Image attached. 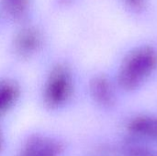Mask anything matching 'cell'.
Returning <instances> with one entry per match:
<instances>
[{"mask_svg": "<svg viewBox=\"0 0 157 156\" xmlns=\"http://www.w3.org/2000/svg\"><path fill=\"white\" fill-rule=\"evenodd\" d=\"M157 68V50L141 46L132 51L122 61L117 75L118 86L125 91L139 88Z\"/></svg>", "mask_w": 157, "mask_h": 156, "instance_id": "obj_1", "label": "cell"}, {"mask_svg": "<svg viewBox=\"0 0 157 156\" xmlns=\"http://www.w3.org/2000/svg\"><path fill=\"white\" fill-rule=\"evenodd\" d=\"M73 93V79L69 70L58 65L50 74L45 87L44 100L51 108H58L68 101Z\"/></svg>", "mask_w": 157, "mask_h": 156, "instance_id": "obj_2", "label": "cell"}, {"mask_svg": "<svg viewBox=\"0 0 157 156\" xmlns=\"http://www.w3.org/2000/svg\"><path fill=\"white\" fill-rule=\"evenodd\" d=\"M126 128L137 138L157 142V115H137L128 121Z\"/></svg>", "mask_w": 157, "mask_h": 156, "instance_id": "obj_3", "label": "cell"}, {"mask_svg": "<svg viewBox=\"0 0 157 156\" xmlns=\"http://www.w3.org/2000/svg\"><path fill=\"white\" fill-rule=\"evenodd\" d=\"M90 93L95 102L103 108H111L116 102L113 85L105 75H97L91 80Z\"/></svg>", "mask_w": 157, "mask_h": 156, "instance_id": "obj_4", "label": "cell"}, {"mask_svg": "<svg viewBox=\"0 0 157 156\" xmlns=\"http://www.w3.org/2000/svg\"><path fill=\"white\" fill-rule=\"evenodd\" d=\"M61 145L51 139L35 137L30 139L22 148L17 156H59Z\"/></svg>", "mask_w": 157, "mask_h": 156, "instance_id": "obj_5", "label": "cell"}, {"mask_svg": "<svg viewBox=\"0 0 157 156\" xmlns=\"http://www.w3.org/2000/svg\"><path fill=\"white\" fill-rule=\"evenodd\" d=\"M41 43V38L34 28L22 29L15 39L16 51L21 55H29L36 51Z\"/></svg>", "mask_w": 157, "mask_h": 156, "instance_id": "obj_6", "label": "cell"}, {"mask_svg": "<svg viewBox=\"0 0 157 156\" xmlns=\"http://www.w3.org/2000/svg\"><path fill=\"white\" fill-rule=\"evenodd\" d=\"M18 88L12 82H0V115L6 112L18 97Z\"/></svg>", "mask_w": 157, "mask_h": 156, "instance_id": "obj_7", "label": "cell"}, {"mask_svg": "<svg viewBox=\"0 0 157 156\" xmlns=\"http://www.w3.org/2000/svg\"><path fill=\"white\" fill-rule=\"evenodd\" d=\"M4 12L13 18H21L29 11V0H0Z\"/></svg>", "mask_w": 157, "mask_h": 156, "instance_id": "obj_8", "label": "cell"}, {"mask_svg": "<svg viewBox=\"0 0 157 156\" xmlns=\"http://www.w3.org/2000/svg\"><path fill=\"white\" fill-rule=\"evenodd\" d=\"M128 156H157V154H154L153 152L141 148V147H129L128 152H127Z\"/></svg>", "mask_w": 157, "mask_h": 156, "instance_id": "obj_9", "label": "cell"}, {"mask_svg": "<svg viewBox=\"0 0 157 156\" xmlns=\"http://www.w3.org/2000/svg\"><path fill=\"white\" fill-rule=\"evenodd\" d=\"M126 1L130 6H132L135 8L143 6V5L144 3V0H126Z\"/></svg>", "mask_w": 157, "mask_h": 156, "instance_id": "obj_10", "label": "cell"}, {"mask_svg": "<svg viewBox=\"0 0 157 156\" xmlns=\"http://www.w3.org/2000/svg\"><path fill=\"white\" fill-rule=\"evenodd\" d=\"M0 147H1V138H0Z\"/></svg>", "mask_w": 157, "mask_h": 156, "instance_id": "obj_11", "label": "cell"}]
</instances>
